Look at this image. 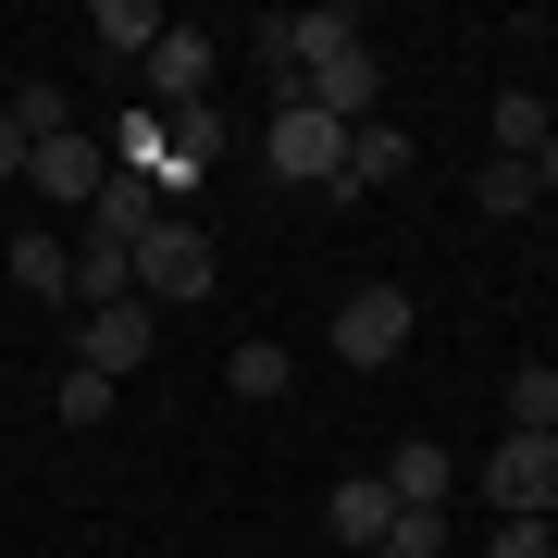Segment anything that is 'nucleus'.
<instances>
[{"instance_id": "a211bd4d", "label": "nucleus", "mask_w": 558, "mask_h": 558, "mask_svg": "<svg viewBox=\"0 0 558 558\" xmlns=\"http://www.w3.org/2000/svg\"><path fill=\"white\" fill-rule=\"evenodd\" d=\"M509 435H558V360H521L509 373Z\"/></svg>"}, {"instance_id": "b1692460", "label": "nucleus", "mask_w": 558, "mask_h": 558, "mask_svg": "<svg viewBox=\"0 0 558 558\" xmlns=\"http://www.w3.org/2000/svg\"><path fill=\"white\" fill-rule=\"evenodd\" d=\"M484 558H558V534H546V521H497V546H484Z\"/></svg>"}, {"instance_id": "ddd939ff", "label": "nucleus", "mask_w": 558, "mask_h": 558, "mask_svg": "<svg viewBox=\"0 0 558 558\" xmlns=\"http://www.w3.org/2000/svg\"><path fill=\"white\" fill-rule=\"evenodd\" d=\"M410 174V137H398V124H360V137H348V174H336V199H373V186H398Z\"/></svg>"}, {"instance_id": "f3484780", "label": "nucleus", "mask_w": 558, "mask_h": 558, "mask_svg": "<svg viewBox=\"0 0 558 558\" xmlns=\"http://www.w3.org/2000/svg\"><path fill=\"white\" fill-rule=\"evenodd\" d=\"M87 38L124 50V62H149V50H161V13H149V0H100V13H87Z\"/></svg>"}, {"instance_id": "f03ea898", "label": "nucleus", "mask_w": 558, "mask_h": 558, "mask_svg": "<svg viewBox=\"0 0 558 558\" xmlns=\"http://www.w3.org/2000/svg\"><path fill=\"white\" fill-rule=\"evenodd\" d=\"M248 50H260V75H274V100H299L311 87V62H336V50H360V13H260L248 25Z\"/></svg>"}, {"instance_id": "6e6552de", "label": "nucleus", "mask_w": 558, "mask_h": 558, "mask_svg": "<svg viewBox=\"0 0 558 558\" xmlns=\"http://www.w3.org/2000/svg\"><path fill=\"white\" fill-rule=\"evenodd\" d=\"M137 75H149V112H161V124H174V112H199V100H211V38L161 25V50L137 62Z\"/></svg>"}, {"instance_id": "a878e982", "label": "nucleus", "mask_w": 558, "mask_h": 558, "mask_svg": "<svg viewBox=\"0 0 558 558\" xmlns=\"http://www.w3.org/2000/svg\"><path fill=\"white\" fill-rule=\"evenodd\" d=\"M534 199H558V137H546V149H534Z\"/></svg>"}, {"instance_id": "4468645a", "label": "nucleus", "mask_w": 558, "mask_h": 558, "mask_svg": "<svg viewBox=\"0 0 558 558\" xmlns=\"http://www.w3.org/2000/svg\"><path fill=\"white\" fill-rule=\"evenodd\" d=\"M75 299H87V311L137 299V248H112V236H75Z\"/></svg>"}, {"instance_id": "20e7f679", "label": "nucleus", "mask_w": 558, "mask_h": 558, "mask_svg": "<svg viewBox=\"0 0 558 558\" xmlns=\"http://www.w3.org/2000/svg\"><path fill=\"white\" fill-rule=\"evenodd\" d=\"M323 336H336V360H348V373H385V360L422 336V311H410V286H348Z\"/></svg>"}, {"instance_id": "393cba45", "label": "nucleus", "mask_w": 558, "mask_h": 558, "mask_svg": "<svg viewBox=\"0 0 558 558\" xmlns=\"http://www.w3.org/2000/svg\"><path fill=\"white\" fill-rule=\"evenodd\" d=\"M0 174H25V124L13 112H0Z\"/></svg>"}, {"instance_id": "423d86ee", "label": "nucleus", "mask_w": 558, "mask_h": 558, "mask_svg": "<svg viewBox=\"0 0 558 558\" xmlns=\"http://www.w3.org/2000/svg\"><path fill=\"white\" fill-rule=\"evenodd\" d=\"M25 186L62 199V211H87L112 186V137H87V124H75V137H38V149H25Z\"/></svg>"}, {"instance_id": "5701e85b", "label": "nucleus", "mask_w": 558, "mask_h": 558, "mask_svg": "<svg viewBox=\"0 0 558 558\" xmlns=\"http://www.w3.org/2000/svg\"><path fill=\"white\" fill-rule=\"evenodd\" d=\"M447 546V509H398V521H385V546L373 558H435Z\"/></svg>"}, {"instance_id": "412c9836", "label": "nucleus", "mask_w": 558, "mask_h": 558, "mask_svg": "<svg viewBox=\"0 0 558 558\" xmlns=\"http://www.w3.org/2000/svg\"><path fill=\"white\" fill-rule=\"evenodd\" d=\"M112 398H124L112 373H62V398H50V410L75 422V435H100V422H112Z\"/></svg>"}, {"instance_id": "f8f14e48", "label": "nucleus", "mask_w": 558, "mask_h": 558, "mask_svg": "<svg viewBox=\"0 0 558 558\" xmlns=\"http://www.w3.org/2000/svg\"><path fill=\"white\" fill-rule=\"evenodd\" d=\"M447 484H459V459L435 435H398V459H385V497L398 509H447Z\"/></svg>"}, {"instance_id": "4be33fe9", "label": "nucleus", "mask_w": 558, "mask_h": 558, "mask_svg": "<svg viewBox=\"0 0 558 558\" xmlns=\"http://www.w3.org/2000/svg\"><path fill=\"white\" fill-rule=\"evenodd\" d=\"M472 199L497 211V223H509V211H534V161H497V149H484V186H472Z\"/></svg>"}, {"instance_id": "f257e3e1", "label": "nucleus", "mask_w": 558, "mask_h": 558, "mask_svg": "<svg viewBox=\"0 0 558 558\" xmlns=\"http://www.w3.org/2000/svg\"><path fill=\"white\" fill-rule=\"evenodd\" d=\"M211 286H223V248H211L186 211H161L149 236H137V299H149V311H199Z\"/></svg>"}, {"instance_id": "6ab92c4d", "label": "nucleus", "mask_w": 558, "mask_h": 558, "mask_svg": "<svg viewBox=\"0 0 558 558\" xmlns=\"http://www.w3.org/2000/svg\"><path fill=\"white\" fill-rule=\"evenodd\" d=\"M558 137V124H546V100H534V87H497V161H534Z\"/></svg>"}, {"instance_id": "aec40b11", "label": "nucleus", "mask_w": 558, "mask_h": 558, "mask_svg": "<svg viewBox=\"0 0 558 558\" xmlns=\"http://www.w3.org/2000/svg\"><path fill=\"white\" fill-rule=\"evenodd\" d=\"M286 373H299V360H286L274 336H248L236 360H223V385H236V398H286Z\"/></svg>"}, {"instance_id": "39448f33", "label": "nucleus", "mask_w": 558, "mask_h": 558, "mask_svg": "<svg viewBox=\"0 0 558 558\" xmlns=\"http://www.w3.org/2000/svg\"><path fill=\"white\" fill-rule=\"evenodd\" d=\"M484 509L497 521H558V435H497L484 447Z\"/></svg>"}, {"instance_id": "9b49d317", "label": "nucleus", "mask_w": 558, "mask_h": 558, "mask_svg": "<svg viewBox=\"0 0 558 558\" xmlns=\"http://www.w3.org/2000/svg\"><path fill=\"white\" fill-rule=\"evenodd\" d=\"M385 521H398V497H385V472H348L336 497H323V534H336V546H360V558L385 546Z\"/></svg>"}, {"instance_id": "dca6fc26", "label": "nucleus", "mask_w": 558, "mask_h": 558, "mask_svg": "<svg viewBox=\"0 0 558 558\" xmlns=\"http://www.w3.org/2000/svg\"><path fill=\"white\" fill-rule=\"evenodd\" d=\"M13 286L25 299H75V248L62 236H13Z\"/></svg>"}, {"instance_id": "9d476101", "label": "nucleus", "mask_w": 558, "mask_h": 558, "mask_svg": "<svg viewBox=\"0 0 558 558\" xmlns=\"http://www.w3.org/2000/svg\"><path fill=\"white\" fill-rule=\"evenodd\" d=\"M161 211H174V199H161L149 174H124V161H112V186H100V199H87V236H112V248H137V236H149Z\"/></svg>"}, {"instance_id": "7ed1b4c3", "label": "nucleus", "mask_w": 558, "mask_h": 558, "mask_svg": "<svg viewBox=\"0 0 558 558\" xmlns=\"http://www.w3.org/2000/svg\"><path fill=\"white\" fill-rule=\"evenodd\" d=\"M260 161H274L286 186H323V199H336V174H348V124H336V112H311V100H274V124H260Z\"/></svg>"}, {"instance_id": "1a4fd4ad", "label": "nucleus", "mask_w": 558, "mask_h": 558, "mask_svg": "<svg viewBox=\"0 0 558 558\" xmlns=\"http://www.w3.org/2000/svg\"><path fill=\"white\" fill-rule=\"evenodd\" d=\"M299 100H311V112H336L348 137H360V124H373V100H385V62H373V38H360V50H336V62H311V87H299Z\"/></svg>"}, {"instance_id": "2eb2a0df", "label": "nucleus", "mask_w": 558, "mask_h": 558, "mask_svg": "<svg viewBox=\"0 0 558 558\" xmlns=\"http://www.w3.org/2000/svg\"><path fill=\"white\" fill-rule=\"evenodd\" d=\"M0 112L25 124V149H38V137H75V87H62V75H25V87H13Z\"/></svg>"}, {"instance_id": "0eeeda50", "label": "nucleus", "mask_w": 558, "mask_h": 558, "mask_svg": "<svg viewBox=\"0 0 558 558\" xmlns=\"http://www.w3.org/2000/svg\"><path fill=\"white\" fill-rule=\"evenodd\" d=\"M149 348H161V311H149V299H112V311L75 323V373H112V385H124Z\"/></svg>"}]
</instances>
